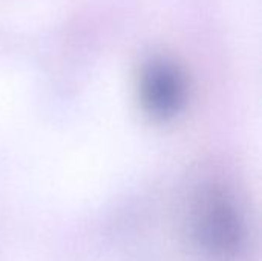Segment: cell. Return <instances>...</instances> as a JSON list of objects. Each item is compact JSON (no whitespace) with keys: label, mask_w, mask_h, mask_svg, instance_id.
Segmentation results:
<instances>
[{"label":"cell","mask_w":262,"mask_h":261,"mask_svg":"<svg viewBox=\"0 0 262 261\" xmlns=\"http://www.w3.org/2000/svg\"><path fill=\"white\" fill-rule=\"evenodd\" d=\"M138 92L144 111L155 120L167 122L186 105L187 80L177 63L157 57L141 68Z\"/></svg>","instance_id":"cell-2"},{"label":"cell","mask_w":262,"mask_h":261,"mask_svg":"<svg viewBox=\"0 0 262 261\" xmlns=\"http://www.w3.org/2000/svg\"><path fill=\"white\" fill-rule=\"evenodd\" d=\"M189 237L207 261H239L247 251V223L235 195L220 185H204L189 206Z\"/></svg>","instance_id":"cell-1"}]
</instances>
